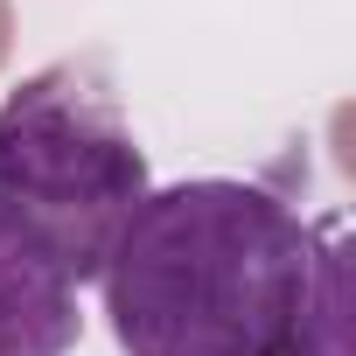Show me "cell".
<instances>
[{
  "label": "cell",
  "mask_w": 356,
  "mask_h": 356,
  "mask_svg": "<svg viewBox=\"0 0 356 356\" xmlns=\"http://www.w3.org/2000/svg\"><path fill=\"white\" fill-rule=\"evenodd\" d=\"M321 231L266 182L196 175L147 189L98 293L126 356H286Z\"/></svg>",
  "instance_id": "6da1fadb"
},
{
  "label": "cell",
  "mask_w": 356,
  "mask_h": 356,
  "mask_svg": "<svg viewBox=\"0 0 356 356\" xmlns=\"http://www.w3.org/2000/svg\"><path fill=\"white\" fill-rule=\"evenodd\" d=\"M147 189V154L91 70H35L0 105V203L49 245L70 286H98V266Z\"/></svg>",
  "instance_id": "7a4b0ae2"
},
{
  "label": "cell",
  "mask_w": 356,
  "mask_h": 356,
  "mask_svg": "<svg viewBox=\"0 0 356 356\" xmlns=\"http://www.w3.org/2000/svg\"><path fill=\"white\" fill-rule=\"evenodd\" d=\"M77 286L49 245L0 203V356H70L77 349Z\"/></svg>",
  "instance_id": "3957f363"
}]
</instances>
